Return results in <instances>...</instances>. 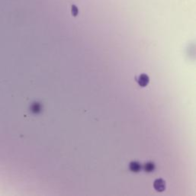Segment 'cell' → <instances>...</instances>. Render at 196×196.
I'll return each mask as SVG.
<instances>
[{
    "label": "cell",
    "mask_w": 196,
    "mask_h": 196,
    "mask_svg": "<svg viewBox=\"0 0 196 196\" xmlns=\"http://www.w3.org/2000/svg\"><path fill=\"white\" fill-rule=\"evenodd\" d=\"M129 168H130V170L131 172H134V173H138V172L141 171V165L140 162H137V161H133V162H131L130 163Z\"/></svg>",
    "instance_id": "cell-3"
},
{
    "label": "cell",
    "mask_w": 196,
    "mask_h": 196,
    "mask_svg": "<svg viewBox=\"0 0 196 196\" xmlns=\"http://www.w3.org/2000/svg\"><path fill=\"white\" fill-rule=\"evenodd\" d=\"M137 81L138 84L140 85L142 87H145L148 85L149 81H150V79H149V77L146 74H141V76H139L137 79Z\"/></svg>",
    "instance_id": "cell-2"
},
{
    "label": "cell",
    "mask_w": 196,
    "mask_h": 196,
    "mask_svg": "<svg viewBox=\"0 0 196 196\" xmlns=\"http://www.w3.org/2000/svg\"><path fill=\"white\" fill-rule=\"evenodd\" d=\"M153 187L156 189V191L159 192H162L166 189V182L162 179H157L154 181Z\"/></svg>",
    "instance_id": "cell-1"
},
{
    "label": "cell",
    "mask_w": 196,
    "mask_h": 196,
    "mask_svg": "<svg viewBox=\"0 0 196 196\" xmlns=\"http://www.w3.org/2000/svg\"><path fill=\"white\" fill-rule=\"evenodd\" d=\"M155 169V165L153 162H148L144 165V170L147 173H151Z\"/></svg>",
    "instance_id": "cell-4"
}]
</instances>
